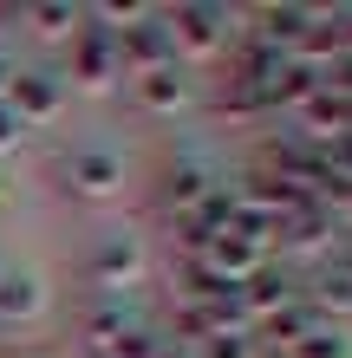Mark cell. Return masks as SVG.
<instances>
[{"label":"cell","instance_id":"20","mask_svg":"<svg viewBox=\"0 0 352 358\" xmlns=\"http://www.w3.org/2000/svg\"><path fill=\"white\" fill-rule=\"evenodd\" d=\"M13 66H20V59H13L7 46H0V98H7V85H13Z\"/></svg>","mask_w":352,"mask_h":358},{"label":"cell","instance_id":"2","mask_svg":"<svg viewBox=\"0 0 352 358\" xmlns=\"http://www.w3.org/2000/svg\"><path fill=\"white\" fill-rule=\"evenodd\" d=\"M339 248H346V228L333 222V208H320V202H300L294 215L274 222V261L294 267V273H314L320 261H333Z\"/></svg>","mask_w":352,"mask_h":358},{"label":"cell","instance_id":"14","mask_svg":"<svg viewBox=\"0 0 352 358\" xmlns=\"http://www.w3.org/2000/svg\"><path fill=\"white\" fill-rule=\"evenodd\" d=\"M13 27L33 39V46H66L78 33V0H20Z\"/></svg>","mask_w":352,"mask_h":358},{"label":"cell","instance_id":"15","mask_svg":"<svg viewBox=\"0 0 352 358\" xmlns=\"http://www.w3.org/2000/svg\"><path fill=\"white\" fill-rule=\"evenodd\" d=\"M209 104H216V117H229V124H267V98L255 85H241V78H216Z\"/></svg>","mask_w":352,"mask_h":358},{"label":"cell","instance_id":"1","mask_svg":"<svg viewBox=\"0 0 352 358\" xmlns=\"http://www.w3.org/2000/svg\"><path fill=\"white\" fill-rule=\"evenodd\" d=\"M248 7H222V0H176L163 7V33L176 46V66H209L241 39Z\"/></svg>","mask_w":352,"mask_h":358},{"label":"cell","instance_id":"7","mask_svg":"<svg viewBox=\"0 0 352 358\" xmlns=\"http://www.w3.org/2000/svg\"><path fill=\"white\" fill-rule=\"evenodd\" d=\"M143 320H150V313H143L124 287H92V300L78 306V352L92 358L105 339H118L124 326H143Z\"/></svg>","mask_w":352,"mask_h":358},{"label":"cell","instance_id":"4","mask_svg":"<svg viewBox=\"0 0 352 358\" xmlns=\"http://www.w3.org/2000/svg\"><path fill=\"white\" fill-rule=\"evenodd\" d=\"M124 176H131V163L105 137H85L59 157V196H72V202H111L124 189Z\"/></svg>","mask_w":352,"mask_h":358},{"label":"cell","instance_id":"19","mask_svg":"<svg viewBox=\"0 0 352 358\" xmlns=\"http://www.w3.org/2000/svg\"><path fill=\"white\" fill-rule=\"evenodd\" d=\"M27 137H33V131H27V124H20V117L7 111V98H0V157H13Z\"/></svg>","mask_w":352,"mask_h":358},{"label":"cell","instance_id":"9","mask_svg":"<svg viewBox=\"0 0 352 358\" xmlns=\"http://www.w3.org/2000/svg\"><path fill=\"white\" fill-rule=\"evenodd\" d=\"M209 189H216V170H209L202 157H170V163L157 170V182H150V202H157V215L170 222V215H190Z\"/></svg>","mask_w":352,"mask_h":358},{"label":"cell","instance_id":"6","mask_svg":"<svg viewBox=\"0 0 352 358\" xmlns=\"http://www.w3.org/2000/svg\"><path fill=\"white\" fill-rule=\"evenodd\" d=\"M143 267H150V241H143L137 228H105V235H92V248H85V280L92 287H124L131 293L143 280Z\"/></svg>","mask_w":352,"mask_h":358},{"label":"cell","instance_id":"16","mask_svg":"<svg viewBox=\"0 0 352 358\" xmlns=\"http://www.w3.org/2000/svg\"><path fill=\"white\" fill-rule=\"evenodd\" d=\"M281 358H352V326H326L320 320L300 345H287Z\"/></svg>","mask_w":352,"mask_h":358},{"label":"cell","instance_id":"22","mask_svg":"<svg viewBox=\"0 0 352 358\" xmlns=\"http://www.w3.org/2000/svg\"><path fill=\"white\" fill-rule=\"evenodd\" d=\"M157 358H196V352H190V345H170V339H163V345H157Z\"/></svg>","mask_w":352,"mask_h":358},{"label":"cell","instance_id":"17","mask_svg":"<svg viewBox=\"0 0 352 358\" xmlns=\"http://www.w3.org/2000/svg\"><path fill=\"white\" fill-rule=\"evenodd\" d=\"M157 345H163V332H157V320H143V326H124L118 339H105L92 358H157Z\"/></svg>","mask_w":352,"mask_h":358},{"label":"cell","instance_id":"3","mask_svg":"<svg viewBox=\"0 0 352 358\" xmlns=\"http://www.w3.org/2000/svg\"><path fill=\"white\" fill-rule=\"evenodd\" d=\"M59 78H66V92H85V98H105V92H118V46H111V33L105 27H92L85 20V7H78V33L59 46Z\"/></svg>","mask_w":352,"mask_h":358},{"label":"cell","instance_id":"18","mask_svg":"<svg viewBox=\"0 0 352 358\" xmlns=\"http://www.w3.org/2000/svg\"><path fill=\"white\" fill-rule=\"evenodd\" d=\"M196 358H261V345H255V332H216V339L196 345Z\"/></svg>","mask_w":352,"mask_h":358},{"label":"cell","instance_id":"10","mask_svg":"<svg viewBox=\"0 0 352 358\" xmlns=\"http://www.w3.org/2000/svg\"><path fill=\"white\" fill-rule=\"evenodd\" d=\"M111 46H118V72H124V78H143V72L176 66V46H170V33H163V7L143 13L137 27L111 33Z\"/></svg>","mask_w":352,"mask_h":358},{"label":"cell","instance_id":"5","mask_svg":"<svg viewBox=\"0 0 352 358\" xmlns=\"http://www.w3.org/2000/svg\"><path fill=\"white\" fill-rule=\"evenodd\" d=\"M66 78H59L52 59H20L13 66V85H7V111L27 124V131H39V124H59L66 117Z\"/></svg>","mask_w":352,"mask_h":358},{"label":"cell","instance_id":"12","mask_svg":"<svg viewBox=\"0 0 352 358\" xmlns=\"http://www.w3.org/2000/svg\"><path fill=\"white\" fill-rule=\"evenodd\" d=\"M46 306H52V287L39 267H20V261L0 267V326H33Z\"/></svg>","mask_w":352,"mask_h":358},{"label":"cell","instance_id":"11","mask_svg":"<svg viewBox=\"0 0 352 358\" xmlns=\"http://www.w3.org/2000/svg\"><path fill=\"white\" fill-rule=\"evenodd\" d=\"M131 104L143 117H183L196 104V72L190 66H163V72H143L131 78Z\"/></svg>","mask_w":352,"mask_h":358},{"label":"cell","instance_id":"21","mask_svg":"<svg viewBox=\"0 0 352 358\" xmlns=\"http://www.w3.org/2000/svg\"><path fill=\"white\" fill-rule=\"evenodd\" d=\"M333 222H339V228H346V235H352V189H346V202L333 208Z\"/></svg>","mask_w":352,"mask_h":358},{"label":"cell","instance_id":"23","mask_svg":"<svg viewBox=\"0 0 352 358\" xmlns=\"http://www.w3.org/2000/svg\"><path fill=\"white\" fill-rule=\"evenodd\" d=\"M0 267H7V261H0Z\"/></svg>","mask_w":352,"mask_h":358},{"label":"cell","instance_id":"13","mask_svg":"<svg viewBox=\"0 0 352 358\" xmlns=\"http://www.w3.org/2000/svg\"><path fill=\"white\" fill-rule=\"evenodd\" d=\"M287 300H300V273H294V267H281V261H261V267L241 280V313H248V332H255L261 320H274Z\"/></svg>","mask_w":352,"mask_h":358},{"label":"cell","instance_id":"8","mask_svg":"<svg viewBox=\"0 0 352 358\" xmlns=\"http://www.w3.org/2000/svg\"><path fill=\"white\" fill-rule=\"evenodd\" d=\"M320 13L326 7H314V0H267V7H248L241 33H255L261 46H274V52H294L300 39L320 27Z\"/></svg>","mask_w":352,"mask_h":358}]
</instances>
